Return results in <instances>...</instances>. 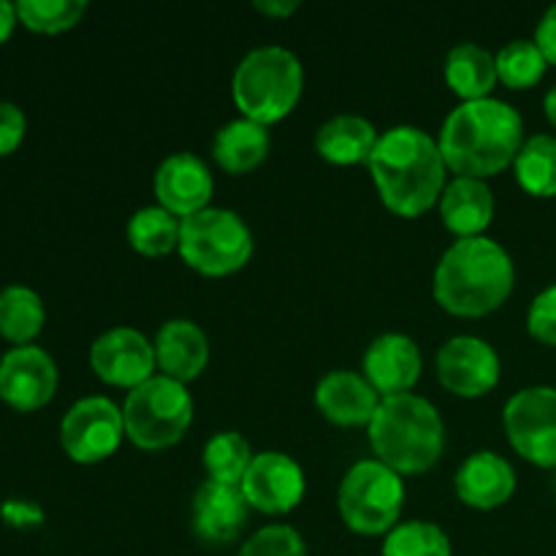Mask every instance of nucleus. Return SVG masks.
<instances>
[{
    "mask_svg": "<svg viewBox=\"0 0 556 556\" xmlns=\"http://www.w3.org/2000/svg\"><path fill=\"white\" fill-rule=\"evenodd\" d=\"M438 144L445 166L459 177H494L525 147V119L500 98L465 101L445 117Z\"/></svg>",
    "mask_w": 556,
    "mask_h": 556,
    "instance_id": "nucleus-1",
    "label": "nucleus"
},
{
    "mask_svg": "<svg viewBox=\"0 0 556 556\" xmlns=\"http://www.w3.org/2000/svg\"><path fill=\"white\" fill-rule=\"evenodd\" d=\"M367 166L380 201L400 217L424 215L445 190L448 166L440 144L416 125L386 130Z\"/></svg>",
    "mask_w": 556,
    "mask_h": 556,
    "instance_id": "nucleus-2",
    "label": "nucleus"
},
{
    "mask_svg": "<svg viewBox=\"0 0 556 556\" xmlns=\"http://www.w3.org/2000/svg\"><path fill=\"white\" fill-rule=\"evenodd\" d=\"M514 261L508 250L489 237L456 239L434 269V299L459 318L494 313L514 291Z\"/></svg>",
    "mask_w": 556,
    "mask_h": 556,
    "instance_id": "nucleus-3",
    "label": "nucleus"
},
{
    "mask_svg": "<svg viewBox=\"0 0 556 556\" xmlns=\"http://www.w3.org/2000/svg\"><path fill=\"white\" fill-rule=\"evenodd\" d=\"M367 429L378 462L400 476L427 472L443 454V418L424 396H386Z\"/></svg>",
    "mask_w": 556,
    "mask_h": 556,
    "instance_id": "nucleus-4",
    "label": "nucleus"
},
{
    "mask_svg": "<svg viewBox=\"0 0 556 556\" xmlns=\"http://www.w3.org/2000/svg\"><path fill=\"white\" fill-rule=\"evenodd\" d=\"M304 90V68L286 47H258L233 71L231 96L242 117L261 125L280 123L293 112Z\"/></svg>",
    "mask_w": 556,
    "mask_h": 556,
    "instance_id": "nucleus-5",
    "label": "nucleus"
},
{
    "mask_svg": "<svg viewBox=\"0 0 556 556\" xmlns=\"http://www.w3.org/2000/svg\"><path fill=\"white\" fill-rule=\"evenodd\" d=\"M125 434L144 451H161L179 443L193 421V396L179 380L152 375L128 391L123 402Z\"/></svg>",
    "mask_w": 556,
    "mask_h": 556,
    "instance_id": "nucleus-6",
    "label": "nucleus"
},
{
    "mask_svg": "<svg viewBox=\"0 0 556 556\" xmlns=\"http://www.w3.org/2000/svg\"><path fill=\"white\" fill-rule=\"evenodd\" d=\"M177 250L190 269L206 277H223L248 264L253 255V233L237 212L206 206L185 217Z\"/></svg>",
    "mask_w": 556,
    "mask_h": 556,
    "instance_id": "nucleus-7",
    "label": "nucleus"
},
{
    "mask_svg": "<svg viewBox=\"0 0 556 556\" xmlns=\"http://www.w3.org/2000/svg\"><path fill=\"white\" fill-rule=\"evenodd\" d=\"M337 505L342 521L358 535H389L405 505V483L383 462H356L342 478Z\"/></svg>",
    "mask_w": 556,
    "mask_h": 556,
    "instance_id": "nucleus-8",
    "label": "nucleus"
},
{
    "mask_svg": "<svg viewBox=\"0 0 556 556\" xmlns=\"http://www.w3.org/2000/svg\"><path fill=\"white\" fill-rule=\"evenodd\" d=\"M505 432L516 454L538 467L556 470V389L530 386L508 400Z\"/></svg>",
    "mask_w": 556,
    "mask_h": 556,
    "instance_id": "nucleus-9",
    "label": "nucleus"
},
{
    "mask_svg": "<svg viewBox=\"0 0 556 556\" xmlns=\"http://www.w3.org/2000/svg\"><path fill=\"white\" fill-rule=\"evenodd\" d=\"M125 438L123 407L106 396H85L65 413L60 424L63 451L79 465L109 459Z\"/></svg>",
    "mask_w": 556,
    "mask_h": 556,
    "instance_id": "nucleus-10",
    "label": "nucleus"
},
{
    "mask_svg": "<svg viewBox=\"0 0 556 556\" xmlns=\"http://www.w3.org/2000/svg\"><path fill=\"white\" fill-rule=\"evenodd\" d=\"M239 489L250 508L277 516L288 514L302 503L307 481H304V470L296 459L280 454V451H261L250 462Z\"/></svg>",
    "mask_w": 556,
    "mask_h": 556,
    "instance_id": "nucleus-11",
    "label": "nucleus"
},
{
    "mask_svg": "<svg viewBox=\"0 0 556 556\" xmlns=\"http://www.w3.org/2000/svg\"><path fill=\"white\" fill-rule=\"evenodd\" d=\"M90 364L103 383L136 389L155 372V345L134 326H117L92 342Z\"/></svg>",
    "mask_w": 556,
    "mask_h": 556,
    "instance_id": "nucleus-12",
    "label": "nucleus"
},
{
    "mask_svg": "<svg viewBox=\"0 0 556 556\" xmlns=\"http://www.w3.org/2000/svg\"><path fill=\"white\" fill-rule=\"evenodd\" d=\"M58 391V367L36 345L11 348L0 358V400L20 413L41 410Z\"/></svg>",
    "mask_w": 556,
    "mask_h": 556,
    "instance_id": "nucleus-13",
    "label": "nucleus"
},
{
    "mask_svg": "<svg viewBox=\"0 0 556 556\" xmlns=\"http://www.w3.org/2000/svg\"><path fill=\"white\" fill-rule=\"evenodd\" d=\"M438 378L451 394H489L500 383L497 351L481 337H454L438 351Z\"/></svg>",
    "mask_w": 556,
    "mask_h": 556,
    "instance_id": "nucleus-14",
    "label": "nucleus"
},
{
    "mask_svg": "<svg viewBox=\"0 0 556 556\" xmlns=\"http://www.w3.org/2000/svg\"><path fill=\"white\" fill-rule=\"evenodd\" d=\"M215 193V179L210 166L193 152H174L157 166L155 195L157 204L177 215L179 220L210 206Z\"/></svg>",
    "mask_w": 556,
    "mask_h": 556,
    "instance_id": "nucleus-15",
    "label": "nucleus"
},
{
    "mask_svg": "<svg viewBox=\"0 0 556 556\" xmlns=\"http://www.w3.org/2000/svg\"><path fill=\"white\" fill-rule=\"evenodd\" d=\"M250 519V503L242 489L228 483L204 481L193 497V532L206 546L233 543Z\"/></svg>",
    "mask_w": 556,
    "mask_h": 556,
    "instance_id": "nucleus-16",
    "label": "nucleus"
},
{
    "mask_svg": "<svg viewBox=\"0 0 556 556\" xmlns=\"http://www.w3.org/2000/svg\"><path fill=\"white\" fill-rule=\"evenodd\" d=\"M421 351L407 334H380L364 353V378L380 396L410 394L421 378Z\"/></svg>",
    "mask_w": 556,
    "mask_h": 556,
    "instance_id": "nucleus-17",
    "label": "nucleus"
},
{
    "mask_svg": "<svg viewBox=\"0 0 556 556\" xmlns=\"http://www.w3.org/2000/svg\"><path fill=\"white\" fill-rule=\"evenodd\" d=\"M383 396L369 386L364 375L351 369H334L315 386V405L329 421L340 427H364L372 421Z\"/></svg>",
    "mask_w": 556,
    "mask_h": 556,
    "instance_id": "nucleus-18",
    "label": "nucleus"
},
{
    "mask_svg": "<svg viewBox=\"0 0 556 556\" xmlns=\"http://www.w3.org/2000/svg\"><path fill=\"white\" fill-rule=\"evenodd\" d=\"M454 486L465 505L492 510L514 497L516 472L505 456L494 454V451H476L459 465Z\"/></svg>",
    "mask_w": 556,
    "mask_h": 556,
    "instance_id": "nucleus-19",
    "label": "nucleus"
},
{
    "mask_svg": "<svg viewBox=\"0 0 556 556\" xmlns=\"http://www.w3.org/2000/svg\"><path fill=\"white\" fill-rule=\"evenodd\" d=\"M155 362L166 378L188 383L204 372L210 362V340L199 324L188 318H172L157 329Z\"/></svg>",
    "mask_w": 556,
    "mask_h": 556,
    "instance_id": "nucleus-20",
    "label": "nucleus"
},
{
    "mask_svg": "<svg viewBox=\"0 0 556 556\" xmlns=\"http://www.w3.org/2000/svg\"><path fill=\"white\" fill-rule=\"evenodd\" d=\"M440 215L445 228L459 239L483 237L494 217V195L486 179L456 177L440 195Z\"/></svg>",
    "mask_w": 556,
    "mask_h": 556,
    "instance_id": "nucleus-21",
    "label": "nucleus"
},
{
    "mask_svg": "<svg viewBox=\"0 0 556 556\" xmlns=\"http://www.w3.org/2000/svg\"><path fill=\"white\" fill-rule=\"evenodd\" d=\"M378 139V130L367 117L337 114L318 128L315 150L324 161L337 163V166H356V163H369Z\"/></svg>",
    "mask_w": 556,
    "mask_h": 556,
    "instance_id": "nucleus-22",
    "label": "nucleus"
},
{
    "mask_svg": "<svg viewBox=\"0 0 556 556\" xmlns=\"http://www.w3.org/2000/svg\"><path fill=\"white\" fill-rule=\"evenodd\" d=\"M269 147L271 139L266 125L239 117L217 130L215 141H212V155L228 174H248L258 163H264V157L269 155Z\"/></svg>",
    "mask_w": 556,
    "mask_h": 556,
    "instance_id": "nucleus-23",
    "label": "nucleus"
},
{
    "mask_svg": "<svg viewBox=\"0 0 556 556\" xmlns=\"http://www.w3.org/2000/svg\"><path fill=\"white\" fill-rule=\"evenodd\" d=\"M445 81L465 101L489 98L497 85V58L481 43H459L445 58Z\"/></svg>",
    "mask_w": 556,
    "mask_h": 556,
    "instance_id": "nucleus-24",
    "label": "nucleus"
},
{
    "mask_svg": "<svg viewBox=\"0 0 556 556\" xmlns=\"http://www.w3.org/2000/svg\"><path fill=\"white\" fill-rule=\"evenodd\" d=\"M47 309L41 296L27 286H9L0 291V337L16 348L33 345L43 329Z\"/></svg>",
    "mask_w": 556,
    "mask_h": 556,
    "instance_id": "nucleus-25",
    "label": "nucleus"
},
{
    "mask_svg": "<svg viewBox=\"0 0 556 556\" xmlns=\"http://www.w3.org/2000/svg\"><path fill=\"white\" fill-rule=\"evenodd\" d=\"M514 172L530 195H538V199L556 195V136H530L516 155Z\"/></svg>",
    "mask_w": 556,
    "mask_h": 556,
    "instance_id": "nucleus-26",
    "label": "nucleus"
},
{
    "mask_svg": "<svg viewBox=\"0 0 556 556\" xmlns=\"http://www.w3.org/2000/svg\"><path fill=\"white\" fill-rule=\"evenodd\" d=\"M179 226H182V220L163 210L161 204L141 206L128 220V242L141 255L161 258V255H168L179 248Z\"/></svg>",
    "mask_w": 556,
    "mask_h": 556,
    "instance_id": "nucleus-27",
    "label": "nucleus"
},
{
    "mask_svg": "<svg viewBox=\"0 0 556 556\" xmlns=\"http://www.w3.org/2000/svg\"><path fill=\"white\" fill-rule=\"evenodd\" d=\"M250 443L239 432H217L204 445V467L210 472V481L239 486L253 462Z\"/></svg>",
    "mask_w": 556,
    "mask_h": 556,
    "instance_id": "nucleus-28",
    "label": "nucleus"
},
{
    "mask_svg": "<svg viewBox=\"0 0 556 556\" xmlns=\"http://www.w3.org/2000/svg\"><path fill=\"white\" fill-rule=\"evenodd\" d=\"M546 65L548 60L543 58L538 43L519 38V41H510L500 49L497 79L510 90H527V87H535L543 79Z\"/></svg>",
    "mask_w": 556,
    "mask_h": 556,
    "instance_id": "nucleus-29",
    "label": "nucleus"
},
{
    "mask_svg": "<svg viewBox=\"0 0 556 556\" xmlns=\"http://www.w3.org/2000/svg\"><path fill=\"white\" fill-rule=\"evenodd\" d=\"M383 556H451V541L432 521H405L386 535Z\"/></svg>",
    "mask_w": 556,
    "mask_h": 556,
    "instance_id": "nucleus-30",
    "label": "nucleus"
},
{
    "mask_svg": "<svg viewBox=\"0 0 556 556\" xmlns=\"http://www.w3.org/2000/svg\"><path fill=\"white\" fill-rule=\"evenodd\" d=\"M14 5L27 30L47 33V36L71 30L87 14L85 0H20Z\"/></svg>",
    "mask_w": 556,
    "mask_h": 556,
    "instance_id": "nucleus-31",
    "label": "nucleus"
},
{
    "mask_svg": "<svg viewBox=\"0 0 556 556\" xmlns=\"http://www.w3.org/2000/svg\"><path fill=\"white\" fill-rule=\"evenodd\" d=\"M237 556H307V543L293 527L269 525L242 543Z\"/></svg>",
    "mask_w": 556,
    "mask_h": 556,
    "instance_id": "nucleus-32",
    "label": "nucleus"
},
{
    "mask_svg": "<svg viewBox=\"0 0 556 556\" xmlns=\"http://www.w3.org/2000/svg\"><path fill=\"white\" fill-rule=\"evenodd\" d=\"M527 329L535 340L556 345V282L538 293L527 313Z\"/></svg>",
    "mask_w": 556,
    "mask_h": 556,
    "instance_id": "nucleus-33",
    "label": "nucleus"
},
{
    "mask_svg": "<svg viewBox=\"0 0 556 556\" xmlns=\"http://www.w3.org/2000/svg\"><path fill=\"white\" fill-rule=\"evenodd\" d=\"M27 130L25 112L16 103L0 101V157L11 155L22 144Z\"/></svg>",
    "mask_w": 556,
    "mask_h": 556,
    "instance_id": "nucleus-34",
    "label": "nucleus"
},
{
    "mask_svg": "<svg viewBox=\"0 0 556 556\" xmlns=\"http://www.w3.org/2000/svg\"><path fill=\"white\" fill-rule=\"evenodd\" d=\"M535 43L543 52V58L552 65H556V5H552V9L541 16V22H538Z\"/></svg>",
    "mask_w": 556,
    "mask_h": 556,
    "instance_id": "nucleus-35",
    "label": "nucleus"
},
{
    "mask_svg": "<svg viewBox=\"0 0 556 556\" xmlns=\"http://www.w3.org/2000/svg\"><path fill=\"white\" fill-rule=\"evenodd\" d=\"M299 0H255L253 9L258 11V14H266V16H280V20H286V16H291L293 11H299Z\"/></svg>",
    "mask_w": 556,
    "mask_h": 556,
    "instance_id": "nucleus-36",
    "label": "nucleus"
},
{
    "mask_svg": "<svg viewBox=\"0 0 556 556\" xmlns=\"http://www.w3.org/2000/svg\"><path fill=\"white\" fill-rule=\"evenodd\" d=\"M16 22H20V16H16V5L9 3V0H0V43L9 41Z\"/></svg>",
    "mask_w": 556,
    "mask_h": 556,
    "instance_id": "nucleus-37",
    "label": "nucleus"
},
{
    "mask_svg": "<svg viewBox=\"0 0 556 556\" xmlns=\"http://www.w3.org/2000/svg\"><path fill=\"white\" fill-rule=\"evenodd\" d=\"M543 109H546V117L552 119V125L556 128V85L546 92V101H543Z\"/></svg>",
    "mask_w": 556,
    "mask_h": 556,
    "instance_id": "nucleus-38",
    "label": "nucleus"
}]
</instances>
